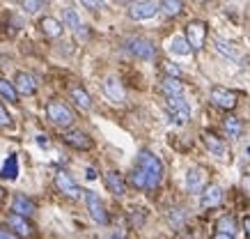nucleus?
<instances>
[{
	"instance_id": "nucleus-5",
	"label": "nucleus",
	"mask_w": 250,
	"mask_h": 239,
	"mask_svg": "<svg viewBox=\"0 0 250 239\" xmlns=\"http://www.w3.org/2000/svg\"><path fill=\"white\" fill-rule=\"evenodd\" d=\"M85 193V202H87V212L94 218V223L99 225H108V212L104 207V202L94 191H83Z\"/></svg>"
},
{
	"instance_id": "nucleus-22",
	"label": "nucleus",
	"mask_w": 250,
	"mask_h": 239,
	"mask_svg": "<svg viewBox=\"0 0 250 239\" xmlns=\"http://www.w3.org/2000/svg\"><path fill=\"white\" fill-rule=\"evenodd\" d=\"M62 19H64L67 28H71L74 32H83V23H81V16H78L71 7H64V9H62Z\"/></svg>"
},
{
	"instance_id": "nucleus-34",
	"label": "nucleus",
	"mask_w": 250,
	"mask_h": 239,
	"mask_svg": "<svg viewBox=\"0 0 250 239\" xmlns=\"http://www.w3.org/2000/svg\"><path fill=\"white\" fill-rule=\"evenodd\" d=\"M9 122H12V120H9L7 110H5V108H2V104H0V127H7Z\"/></svg>"
},
{
	"instance_id": "nucleus-37",
	"label": "nucleus",
	"mask_w": 250,
	"mask_h": 239,
	"mask_svg": "<svg viewBox=\"0 0 250 239\" xmlns=\"http://www.w3.org/2000/svg\"><path fill=\"white\" fill-rule=\"evenodd\" d=\"M213 239H234V235H225V232H216Z\"/></svg>"
},
{
	"instance_id": "nucleus-6",
	"label": "nucleus",
	"mask_w": 250,
	"mask_h": 239,
	"mask_svg": "<svg viewBox=\"0 0 250 239\" xmlns=\"http://www.w3.org/2000/svg\"><path fill=\"white\" fill-rule=\"evenodd\" d=\"M205 37H207V25L202 21H190L188 28H186V42H188L190 48H200L205 46Z\"/></svg>"
},
{
	"instance_id": "nucleus-7",
	"label": "nucleus",
	"mask_w": 250,
	"mask_h": 239,
	"mask_svg": "<svg viewBox=\"0 0 250 239\" xmlns=\"http://www.w3.org/2000/svg\"><path fill=\"white\" fill-rule=\"evenodd\" d=\"M156 14V2L154 0H136L129 7V16L133 21H147Z\"/></svg>"
},
{
	"instance_id": "nucleus-9",
	"label": "nucleus",
	"mask_w": 250,
	"mask_h": 239,
	"mask_svg": "<svg viewBox=\"0 0 250 239\" xmlns=\"http://www.w3.org/2000/svg\"><path fill=\"white\" fill-rule=\"evenodd\" d=\"M205 186H207V170L200 168V166H193L186 173V189L190 193H200L205 191Z\"/></svg>"
},
{
	"instance_id": "nucleus-4",
	"label": "nucleus",
	"mask_w": 250,
	"mask_h": 239,
	"mask_svg": "<svg viewBox=\"0 0 250 239\" xmlns=\"http://www.w3.org/2000/svg\"><path fill=\"white\" fill-rule=\"evenodd\" d=\"M124 48L129 51L131 55H136L138 60H152L154 58V44L149 39H143V37H131L124 42Z\"/></svg>"
},
{
	"instance_id": "nucleus-23",
	"label": "nucleus",
	"mask_w": 250,
	"mask_h": 239,
	"mask_svg": "<svg viewBox=\"0 0 250 239\" xmlns=\"http://www.w3.org/2000/svg\"><path fill=\"white\" fill-rule=\"evenodd\" d=\"M170 53L172 55H188L190 46H188V42H186V37L177 35V37L170 39Z\"/></svg>"
},
{
	"instance_id": "nucleus-24",
	"label": "nucleus",
	"mask_w": 250,
	"mask_h": 239,
	"mask_svg": "<svg viewBox=\"0 0 250 239\" xmlns=\"http://www.w3.org/2000/svg\"><path fill=\"white\" fill-rule=\"evenodd\" d=\"M225 131H228L229 138H239V136L243 133L241 120H239V117H234V115H228V117H225Z\"/></svg>"
},
{
	"instance_id": "nucleus-13",
	"label": "nucleus",
	"mask_w": 250,
	"mask_h": 239,
	"mask_svg": "<svg viewBox=\"0 0 250 239\" xmlns=\"http://www.w3.org/2000/svg\"><path fill=\"white\" fill-rule=\"evenodd\" d=\"M62 138H64V143H67L69 147H74V150H90L92 147V138L83 131H67Z\"/></svg>"
},
{
	"instance_id": "nucleus-16",
	"label": "nucleus",
	"mask_w": 250,
	"mask_h": 239,
	"mask_svg": "<svg viewBox=\"0 0 250 239\" xmlns=\"http://www.w3.org/2000/svg\"><path fill=\"white\" fill-rule=\"evenodd\" d=\"M223 202V189L216 184L205 186V193H202V207H216Z\"/></svg>"
},
{
	"instance_id": "nucleus-18",
	"label": "nucleus",
	"mask_w": 250,
	"mask_h": 239,
	"mask_svg": "<svg viewBox=\"0 0 250 239\" xmlns=\"http://www.w3.org/2000/svg\"><path fill=\"white\" fill-rule=\"evenodd\" d=\"M39 28L44 30L46 37H60V35H62V23L58 21V19H53V16H46V19H42Z\"/></svg>"
},
{
	"instance_id": "nucleus-14",
	"label": "nucleus",
	"mask_w": 250,
	"mask_h": 239,
	"mask_svg": "<svg viewBox=\"0 0 250 239\" xmlns=\"http://www.w3.org/2000/svg\"><path fill=\"white\" fill-rule=\"evenodd\" d=\"M12 212L14 214H19V216H32L35 212H37V207H35V202L30 200V198H25V196H14V200H12Z\"/></svg>"
},
{
	"instance_id": "nucleus-36",
	"label": "nucleus",
	"mask_w": 250,
	"mask_h": 239,
	"mask_svg": "<svg viewBox=\"0 0 250 239\" xmlns=\"http://www.w3.org/2000/svg\"><path fill=\"white\" fill-rule=\"evenodd\" d=\"M243 228H246V237L250 239V216H246V218H243Z\"/></svg>"
},
{
	"instance_id": "nucleus-41",
	"label": "nucleus",
	"mask_w": 250,
	"mask_h": 239,
	"mask_svg": "<svg viewBox=\"0 0 250 239\" xmlns=\"http://www.w3.org/2000/svg\"><path fill=\"white\" fill-rule=\"evenodd\" d=\"M117 2H131V0H117Z\"/></svg>"
},
{
	"instance_id": "nucleus-35",
	"label": "nucleus",
	"mask_w": 250,
	"mask_h": 239,
	"mask_svg": "<svg viewBox=\"0 0 250 239\" xmlns=\"http://www.w3.org/2000/svg\"><path fill=\"white\" fill-rule=\"evenodd\" d=\"M241 186H243V191H246V193H248V196H250V173H248V175H246V177H243Z\"/></svg>"
},
{
	"instance_id": "nucleus-11",
	"label": "nucleus",
	"mask_w": 250,
	"mask_h": 239,
	"mask_svg": "<svg viewBox=\"0 0 250 239\" xmlns=\"http://www.w3.org/2000/svg\"><path fill=\"white\" fill-rule=\"evenodd\" d=\"M55 186H58L60 193H64L67 198H81V189H78V184L69 177L67 173H58V175H55Z\"/></svg>"
},
{
	"instance_id": "nucleus-33",
	"label": "nucleus",
	"mask_w": 250,
	"mask_h": 239,
	"mask_svg": "<svg viewBox=\"0 0 250 239\" xmlns=\"http://www.w3.org/2000/svg\"><path fill=\"white\" fill-rule=\"evenodd\" d=\"M166 71H167V74H170L172 78H179V76H182L179 67H177V65H172V62H166Z\"/></svg>"
},
{
	"instance_id": "nucleus-21",
	"label": "nucleus",
	"mask_w": 250,
	"mask_h": 239,
	"mask_svg": "<svg viewBox=\"0 0 250 239\" xmlns=\"http://www.w3.org/2000/svg\"><path fill=\"white\" fill-rule=\"evenodd\" d=\"M213 48H216V53L225 55L229 60H239V51L229 42H225V39H213Z\"/></svg>"
},
{
	"instance_id": "nucleus-17",
	"label": "nucleus",
	"mask_w": 250,
	"mask_h": 239,
	"mask_svg": "<svg viewBox=\"0 0 250 239\" xmlns=\"http://www.w3.org/2000/svg\"><path fill=\"white\" fill-rule=\"evenodd\" d=\"M202 138H205L207 150H209L213 156H218V159H223V156H225V152H228V150H225V143H223L220 138H216L213 133H205Z\"/></svg>"
},
{
	"instance_id": "nucleus-27",
	"label": "nucleus",
	"mask_w": 250,
	"mask_h": 239,
	"mask_svg": "<svg viewBox=\"0 0 250 239\" xmlns=\"http://www.w3.org/2000/svg\"><path fill=\"white\" fill-rule=\"evenodd\" d=\"M216 232H225V235H234L236 232V221L232 216H220L216 223Z\"/></svg>"
},
{
	"instance_id": "nucleus-20",
	"label": "nucleus",
	"mask_w": 250,
	"mask_h": 239,
	"mask_svg": "<svg viewBox=\"0 0 250 239\" xmlns=\"http://www.w3.org/2000/svg\"><path fill=\"white\" fill-rule=\"evenodd\" d=\"M161 90H163V94H166V97H182V94H184V85L179 83V78L167 76L166 81L161 83Z\"/></svg>"
},
{
	"instance_id": "nucleus-8",
	"label": "nucleus",
	"mask_w": 250,
	"mask_h": 239,
	"mask_svg": "<svg viewBox=\"0 0 250 239\" xmlns=\"http://www.w3.org/2000/svg\"><path fill=\"white\" fill-rule=\"evenodd\" d=\"M211 101L223 110H232L236 106V92L228 90V87H211Z\"/></svg>"
},
{
	"instance_id": "nucleus-12",
	"label": "nucleus",
	"mask_w": 250,
	"mask_h": 239,
	"mask_svg": "<svg viewBox=\"0 0 250 239\" xmlns=\"http://www.w3.org/2000/svg\"><path fill=\"white\" fill-rule=\"evenodd\" d=\"M104 92H106L108 99L117 101V104H122V101L126 99V94H124V87H122V83L117 81L115 76H108L106 81H104Z\"/></svg>"
},
{
	"instance_id": "nucleus-42",
	"label": "nucleus",
	"mask_w": 250,
	"mask_h": 239,
	"mask_svg": "<svg viewBox=\"0 0 250 239\" xmlns=\"http://www.w3.org/2000/svg\"><path fill=\"white\" fill-rule=\"evenodd\" d=\"M200 2H202V0H200Z\"/></svg>"
},
{
	"instance_id": "nucleus-32",
	"label": "nucleus",
	"mask_w": 250,
	"mask_h": 239,
	"mask_svg": "<svg viewBox=\"0 0 250 239\" xmlns=\"http://www.w3.org/2000/svg\"><path fill=\"white\" fill-rule=\"evenodd\" d=\"M81 5L87 9H92V12H99V9L106 7V2L104 0H81Z\"/></svg>"
},
{
	"instance_id": "nucleus-25",
	"label": "nucleus",
	"mask_w": 250,
	"mask_h": 239,
	"mask_svg": "<svg viewBox=\"0 0 250 239\" xmlns=\"http://www.w3.org/2000/svg\"><path fill=\"white\" fill-rule=\"evenodd\" d=\"M71 99L76 101V106H78V108H83V110H90V108H92L90 94L85 92L83 87H74V90H71Z\"/></svg>"
},
{
	"instance_id": "nucleus-43",
	"label": "nucleus",
	"mask_w": 250,
	"mask_h": 239,
	"mask_svg": "<svg viewBox=\"0 0 250 239\" xmlns=\"http://www.w3.org/2000/svg\"><path fill=\"white\" fill-rule=\"evenodd\" d=\"M115 239H117V237H115Z\"/></svg>"
},
{
	"instance_id": "nucleus-19",
	"label": "nucleus",
	"mask_w": 250,
	"mask_h": 239,
	"mask_svg": "<svg viewBox=\"0 0 250 239\" xmlns=\"http://www.w3.org/2000/svg\"><path fill=\"white\" fill-rule=\"evenodd\" d=\"M7 223H9V228L16 232V235H21V237H30V225H28V221L23 218V216H19V214H12L7 218Z\"/></svg>"
},
{
	"instance_id": "nucleus-38",
	"label": "nucleus",
	"mask_w": 250,
	"mask_h": 239,
	"mask_svg": "<svg viewBox=\"0 0 250 239\" xmlns=\"http://www.w3.org/2000/svg\"><path fill=\"white\" fill-rule=\"evenodd\" d=\"M0 239H14V237H12L7 230H2V228H0Z\"/></svg>"
},
{
	"instance_id": "nucleus-30",
	"label": "nucleus",
	"mask_w": 250,
	"mask_h": 239,
	"mask_svg": "<svg viewBox=\"0 0 250 239\" xmlns=\"http://www.w3.org/2000/svg\"><path fill=\"white\" fill-rule=\"evenodd\" d=\"M129 182L131 186H136V189H147V182H145V175L140 168H133L129 175Z\"/></svg>"
},
{
	"instance_id": "nucleus-39",
	"label": "nucleus",
	"mask_w": 250,
	"mask_h": 239,
	"mask_svg": "<svg viewBox=\"0 0 250 239\" xmlns=\"http://www.w3.org/2000/svg\"><path fill=\"white\" fill-rule=\"evenodd\" d=\"M37 143H39V145H42V147H46V145H48V140H44V136H37Z\"/></svg>"
},
{
	"instance_id": "nucleus-26",
	"label": "nucleus",
	"mask_w": 250,
	"mask_h": 239,
	"mask_svg": "<svg viewBox=\"0 0 250 239\" xmlns=\"http://www.w3.org/2000/svg\"><path fill=\"white\" fill-rule=\"evenodd\" d=\"M0 97H2V99H7V101H12V104H16L19 92H16L14 83H9V81H5V78H0Z\"/></svg>"
},
{
	"instance_id": "nucleus-31",
	"label": "nucleus",
	"mask_w": 250,
	"mask_h": 239,
	"mask_svg": "<svg viewBox=\"0 0 250 239\" xmlns=\"http://www.w3.org/2000/svg\"><path fill=\"white\" fill-rule=\"evenodd\" d=\"M42 5H44V0H21V9L28 14H37Z\"/></svg>"
},
{
	"instance_id": "nucleus-40",
	"label": "nucleus",
	"mask_w": 250,
	"mask_h": 239,
	"mask_svg": "<svg viewBox=\"0 0 250 239\" xmlns=\"http://www.w3.org/2000/svg\"><path fill=\"white\" fill-rule=\"evenodd\" d=\"M87 179H97V173H94L92 168H87Z\"/></svg>"
},
{
	"instance_id": "nucleus-2",
	"label": "nucleus",
	"mask_w": 250,
	"mask_h": 239,
	"mask_svg": "<svg viewBox=\"0 0 250 239\" xmlns=\"http://www.w3.org/2000/svg\"><path fill=\"white\" fill-rule=\"evenodd\" d=\"M46 115L48 120L55 124V127H62V129H67L74 124V113H71V108L64 106L62 101H51L48 106H46Z\"/></svg>"
},
{
	"instance_id": "nucleus-15",
	"label": "nucleus",
	"mask_w": 250,
	"mask_h": 239,
	"mask_svg": "<svg viewBox=\"0 0 250 239\" xmlns=\"http://www.w3.org/2000/svg\"><path fill=\"white\" fill-rule=\"evenodd\" d=\"M106 186H108V191L113 193V196H120V198L126 193V184H124V179H122V175L117 173V170L106 173Z\"/></svg>"
},
{
	"instance_id": "nucleus-1",
	"label": "nucleus",
	"mask_w": 250,
	"mask_h": 239,
	"mask_svg": "<svg viewBox=\"0 0 250 239\" xmlns=\"http://www.w3.org/2000/svg\"><path fill=\"white\" fill-rule=\"evenodd\" d=\"M136 168L143 170L145 182H147V191H152V189H156V186L161 184V179H163V163H161V159L154 154V152L140 150V152H138Z\"/></svg>"
},
{
	"instance_id": "nucleus-29",
	"label": "nucleus",
	"mask_w": 250,
	"mask_h": 239,
	"mask_svg": "<svg viewBox=\"0 0 250 239\" xmlns=\"http://www.w3.org/2000/svg\"><path fill=\"white\" fill-rule=\"evenodd\" d=\"M161 9L167 16H177L182 12V0H161Z\"/></svg>"
},
{
	"instance_id": "nucleus-28",
	"label": "nucleus",
	"mask_w": 250,
	"mask_h": 239,
	"mask_svg": "<svg viewBox=\"0 0 250 239\" xmlns=\"http://www.w3.org/2000/svg\"><path fill=\"white\" fill-rule=\"evenodd\" d=\"M16 175H19V168H16V156H9L7 161H5V166H2V170H0V177L14 179Z\"/></svg>"
},
{
	"instance_id": "nucleus-3",
	"label": "nucleus",
	"mask_w": 250,
	"mask_h": 239,
	"mask_svg": "<svg viewBox=\"0 0 250 239\" xmlns=\"http://www.w3.org/2000/svg\"><path fill=\"white\" fill-rule=\"evenodd\" d=\"M166 110H167V115L172 117V122H177V124H186L190 117V106L184 97H167Z\"/></svg>"
},
{
	"instance_id": "nucleus-10",
	"label": "nucleus",
	"mask_w": 250,
	"mask_h": 239,
	"mask_svg": "<svg viewBox=\"0 0 250 239\" xmlns=\"http://www.w3.org/2000/svg\"><path fill=\"white\" fill-rule=\"evenodd\" d=\"M14 87L16 92L23 94V97H30V94L37 92V81H35V76H30V74H25V71H19L14 78Z\"/></svg>"
}]
</instances>
